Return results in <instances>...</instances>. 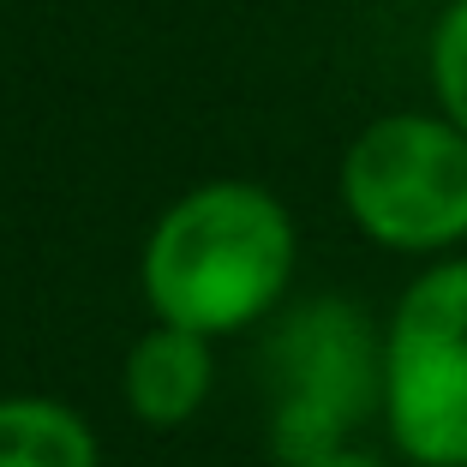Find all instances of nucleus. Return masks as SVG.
Segmentation results:
<instances>
[{"instance_id":"nucleus-1","label":"nucleus","mask_w":467,"mask_h":467,"mask_svg":"<svg viewBox=\"0 0 467 467\" xmlns=\"http://www.w3.org/2000/svg\"><path fill=\"white\" fill-rule=\"evenodd\" d=\"M294 216L246 180L186 192L144 246V294L156 317L198 336L246 330L294 282Z\"/></svg>"},{"instance_id":"nucleus-2","label":"nucleus","mask_w":467,"mask_h":467,"mask_svg":"<svg viewBox=\"0 0 467 467\" xmlns=\"http://www.w3.org/2000/svg\"><path fill=\"white\" fill-rule=\"evenodd\" d=\"M342 204L384 252H455L467 240V132L413 109L371 120L342 156Z\"/></svg>"},{"instance_id":"nucleus-3","label":"nucleus","mask_w":467,"mask_h":467,"mask_svg":"<svg viewBox=\"0 0 467 467\" xmlns=\"http://www.w3.org/2000/svg\"><path fill=\"white\" fill-rule=\"evenodd\" d=\"M384 426L413 467H467V258H438L384 324Z\"/></svg>"},{"instance_id":"nucleus-4","label":"nucleus","mask_w":467,"mask_h":467,"mask_svg":"<svg viewBox=\"0 0 467 467\" xmlns=\"http://www.w3.org/2000/svg\"><path fill=\"white\" fill-rule=\"evenodd\" d=\"M275 366V455L312 467L348 450V431L384 408V336L348 300H312L282 324Z\"/></svg>"},{"instance_id":"nucleus-5","label":"nucleus","mask_w":467,"mask_h":467,"mask_svg":"<svg viewBox=\"0 0 467 467\" xmlns=\"http://www.w3.org/2000/svg\"><path fill=\"white\" fill-rule=\"evenodd\" d=\"M210 336L162 324L126 354V401L144 426H186L210 396Z\"/></svg>"},{"instance_id":"nucleus-6","label":"nucleus","mask_w":467,"mask_h":467,"mask_svg":"<svg viewBox=\"0 0 467 467\" xmlns=\"http://www.w3.org/2000/svg\"><path fill=\"white\" fill-rule=\"evenodd\" d=\"M0 467H97V438L60 401L13 396L0 401Z\"/></svg>"},{"instance_id":"nucleus-7","label":"nucleus","mask_w":467,"mask_h":467,"mask_svg":"<svg viewBox=\"0 0 467 467\" xmlns=\"http://www.w3.org/2000/svg\"><path fill=\"white\" fill-rule=\"evenodd\" d=\"M426 78H431V97H438V114L467 132V0L443 6L438 25H431Z\"/></svg>"},{"instance_id":"nucleus-8","label":"nucleus","mask_w":467,"mask_h":467,"mask_svg":"<svg viewBox=\"0 0 467 467\" xmlns=\"http://www.w3.org/2000/svg\"><path fill=\"white\" fill-rule=\"evenodd\" d=\"M312 467H384V462L366 455V450H336V455H324V462H312Z\"/></svg>"},{"instance_id":"nucleus-9","label":"nucleus","mask_w":467,"mask_h":467,"mask_svg":"<svg viewBox=\"0 0 467 467\" xmlns=\"http://www.w3.org/2000/svg\"><path fill=\"white\" fill-rule=\"evenodd\" d=\"M420 6H438V13H443V6H455V0H420Z\"/></svg>"}]
</instances>
